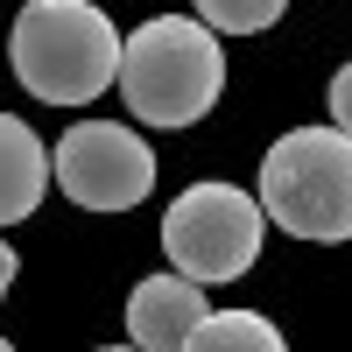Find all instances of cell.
I'll list each match as a JSON object with an SVG mask.
<instances>
[{
  "mask_svg": "<svg viewBox=\"0 0 352 352\" xmlns=\"http://www.w3.org/2000/svg\"><path fill=\"white\" fill-rule=\"evenodd\" d=\"M113 85L141 127H197L226 92V50L219 28H204L197 14H162L141 21L134 36H120V64Z\"/></svg>",
  "mask_w": 352,
  "mask_h": 352,
  "instance_id": "obj_1",
  "label": "cell"
},
{
  "mask_svg": "<svg viewBox=\"0 0 352 352\" xmlns=\"http://www.w3.org/2000/svg\"><path fill=\"white\" fill-rule=\"evenodd\" d=\"M8 64L43 106H85L113 85L120 28L92 0H28L8 28Z\"/></svg>",
  "mask_w": 352,
  "mask_h": 352,
  "instance_id": "obj_2",
  "label": "cell"
},
{
  "mask_svg": "<svg viewBox=\"0 0 352 352\" xmlns=\"http://www.w3.org/2000/svg\"><path fill=\"white\" fill-rule=\"evenodd\" d=\"M261 212L317 247L352 240V134L345 127L282 134L261 162Z\"/></svg>",
  "mask_w": 352,
  "mask_h": 352,
  "instance_id": "obj_3",
  "label": "cell"
},
{
  "mask_svg": "<svg viewBox=\"0 0 352 352\" xmlns=\"http://www.w3.org/2000/svg\"><path fill=\"white\" fill-rule=\"evenodd\" d=\"M261 240H268V212H261V197L240 190V184H190L162 212L169 268L204 282V289L212 282H240L261 261Z\"/></svg>",
  "mask_w": 352,
  "mask_h": 352,
  "instance_id": "obj_4",
  "label": "cell"
},
{
  "mask_svg": "<svg viewBox=\"0 0 352 352\" xmlns=\"http://www.w3.org/2000/svg\"><path fill=\"white\" fill-rule=\"evenodd\" d=\"M50 184H64V197L85 212H134L155 190V155L120 120H78L50 155Z\"/></svg>",
  "mask_w": 352,
  "mask_h": 352,
  "instance_id": "obj_5",
  "label": "cell"
},
{
  "mask_svg": "<svg viewBox=\"0 0 352 352\" xmlns=\"http://www.w3.org/2000/svg\"><path fill=\"white\" fill-rule=\"evenodd\" d=\"M212 310V296H204V282L190 275H141L127 289V338L141 352H184V338L197 331V317Z\"/></svg>",
  "mask_w": 352,
  "mask_h": 352,
  "instance_id": "obj_6",
  "label": "cell"
},
{
  "mask_svg": "<svg viewBox=\"0 0 352 352\" xmlns=\"http://www.w3.org/2000/svg\"><path fill=\"white\" fill-rule=\"evenodd\" d=\"M50 190V148L36 141V127L0 113V226L28 219Z\"/></svg>",
  "mask_w": 352,
  "mask_h": 352,
  "instance_id": "obj_7",
  "label": "cell"
},
{
  "mask_svg": "<svg viewBox=\"0 0 352 352\" xmlns=\"http://www.w3.org/2000/svg\"><path fill=\"white\" fill-rule=\"evenodd\" d=\"M184 345H190V352H240V345H254V352H282V331L268 324V317H254V310H204L197 331H190Z\"/></svg>",
  "mask_w": 352,
  "mask_h": 352,
  "instance_id": "obj_8",
  "label": "cell"
},
{
  "mask_svg": "<svg viewBox=\"0 0 352 352\" xmlns=\"http://www.w3.org/2000/svg\"><path fill=\"white\" fill-rule=\"evenodd\" d=\"M289 0H197V21L219 28V36H261V28L282 21Z\"/></svg>",
  "mask_w": 352,
  "mask_h": 352,
  "instance_id": "obj_9",
  "label": "cell"
},
{
  "mask_svg": "<svg viewBox=\"0 0 352 352\" xmlns=\"http://www.w3.org/2000/svg\"><path fill=\"white\" fill-rule=\"evenodd\" d=\"M331 127H345V134H352V64L331 78Z\"/></svg>",
  "mask_w": 352,
  "mask_h": 352,
  "instance_id": "obj_10",
  "label": "cell"
},
{
  "mask_svg": "<svg viewBox=\"0 0 352 352\" xmlns=\"http://www.w3.org/2000/svg\"><path fill=\"white\" fill-rule=\"evenodd\" d=\"M8 282H14V247L0 240V296H8Z\"/></svg>",
  "mask_w": 352,
  "mask_h": 352,
  "instance_id": "obj_11",
  "label": "cell"
},
{
  "mask_svg": "<svg viewBox=\"0 0 352 352\" xmlns=\"http://www.w3.org/2000/svg\"><path fill=\"white\" fill-rule=\"evenodd\" d=\"M0 352H8V338H0Z\"/></svg>",
  "mask_w": 352,
  "mask_h": 352,
  "instance_id": "obj_12",
  "label": "cell"
}]
</instances>
